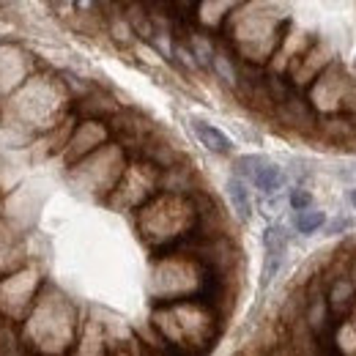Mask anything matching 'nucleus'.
Segmentation results:
<instances>
[{
	"instance_id": "obj_9",
	"label": "nucleus",
	"mask_w": 356,
	"mask_h": 356,
	"mask_svg": "<svg viewBox=\"0 0 356 356\" xmlns=\"http://www.w3.org/2000/svg\"><path fill=\"white\" fill-rule=\"evenodd\" d=\"M326 225V214L323 211H315V209H307V211H299L293 217V227L302 233V236H312L318 227Z\"/></svg>"
},
{
	"instance_id": "obj_11",
	"label": "nucleus",
	"mask_w": 356,
	"mask_h": 356,
	"mask_svg": "<svg viewBox=\"0 0 356 356\" xmlns=\"http://www.w3.org/2000/svg\"><path fill=\"white\" fill-rule=\"evenodd\" d=\"M282 258L285 255H266V264H264V274H261V288H268L271 280L280 274V266H282Z\"/></svg>"
},
{
	"instance_id": "obj_7",
	"label": "nucleus",
	"mask_w": 356,
	"mask_h": 356,
	"mask_svg": "<svg viewBox=\"0 0 356 356\" xmlns=\"http://www.w3.org/2000/svg\"><path fill=\"white\" fill-rule=\"evenodd\" d=\"M250 181H252L264 195H277V192L285 186V173H282V168H277V165H271V162H264Z\"/></svg>"
},
{
	"instance_id": "obj_3",
	"label": "nucleus",
	"mask_w": 356,
	"mask_h": 356,
	"mask_svg": "<svg viewBox=\"0 0 356 356\" xmlns=\"http://www.w3.org/2000/svg\"><path fill=\"white\" fill-rule=\"evenodd\" d=\"M326 302H329V310H332V318L340 321L346 312L354 307L356 302V282L343 274V277H332L329 282V291H326Z\"/></svg>"
},
{
	"instance_id": "obj_8",
	"label": "nucleus",
	"mask_w": 356,
	"mask_h": 356,
	"mask_svg": "<svg viewBox=\"0 0 356 356\" xmlns=\"http://www.w3.org/2000/svg\"><path fill=\"white\" fill-rule=\"evenodd\" d=\"M288 241H291V233H288L285 225H268L266 233H264V250H266V255H285Z\"/></svg>"
},
{
	"instance_id": "obj_2",
	"label": "nucleus",
	"mask_w": 356,
	"mask_h": 356,
	"mask_svg": "<svg viewBox=\"0 0 356 356\" xmlns=\"http://www.w3.org/2000/svg\"><path fill=\"white\" fill-rule=\"evenodd\" d=\"M277 118H280L285 127H291V129L305 132V134H315L318 132V124H321L318 115H315V110H312V104L305 102L299 93L291 96L285 104L277 107Z\"/></svg>"
},
{
	"instance_id": "obj_12",
	"label": "nucleus",
	"mask_w": 356,
	"mask_h": 356,
	"mask_svg": "<svg viewBox=\"0 0 356 356\" xmlns=\"http://www.w3.org/2000/svg\"><path fill=\"white\" fill-rule=\"evenodd\" d=\"M288 200H291V206H293V211H296V214L312 209V195L307 192V189H302V186H299V189H293Z\"/></svg>"
},
{
	"instance_id": "obj_5",
	"label": "nucleus",
	"mask_w": 356,
	"mask_h": 356,
	"mask_svg": "<svg viewBox=\"0 0 356 356\" xmlns=\"http://www.w3.org/2000/svg\"><path fill=\"white\" fill-rule=\"evenodd\" d=\"M227 197H230V206H233L236 217L241 222H250V217H252V197H250V186L238 176H233L227 181Z\"/></svg>"
},
{
	"instance_id": "obj_13",
	"label": "nucleus",
	"mask_w": 356,
	"mask_h": 356,
	"mask_svg": "<svg viewBox=\"0 0 356 356\" xmlns=\"http://www.w3.org/2000/svg\"><path fill=\"white\" fill-rule=\"evenodd\" d=\"M351 203H354V209H356V189L351 192Z\"/></svg>"
},
{
	"instance_id": "obj_6",
	"label": "nucleus",
	"mask_w": 356,
	"mask_h": 356,
	"mask_svg": "<svg viewBox=\"0 0 356 356\" xmlns=\"http://www.w3.org/2000/svg\"><path fill=\"white\" fill-rule=\"evenodd\" d=\"M192 129L197 134V140L211 151V154H230V148H233V143L225 137L217 127H211V124H206V121H192Z\"/></svg>"
},
{
	"instance_id": "obj_10",
	"label": "nucleus",
	"mask_w": 356,
	"mask_h": 356,
	"mask_svg": "<svg viewBox=\"0 0 356 356\" xmlns=\"http://www.w3.org/2000/svg\"><path fill=\"white\" fill-rule=\"evenodd\" d=\"M211 69L220 74V80L227 83V86H238V72H236V63H233V58H227L222 49L220 52H214V60H211Z\"/></svg>"
},
{
	"instance_id": "obj_1",
	"label": "nucleus",
	"mask_w": 356,
	"mask_h": 356,
	"mask_svg": "<svg viewBox=\"0 0 356 356\" xmlns=\"http://www.w3.org/2000/svg\"><path fill=\"white\" fill-rule=\"evenodd\" d=\"M348 83H351V77L334 60L312 86V110H326V113L343 115V93L348 88Z\"/></svg>"
},
{
	"instance_id": "obj_4",
	"label": "nucleus",
	"mask_w": 356,
	"mask_h": 356,
	"mask_svg": "<svg viewBox=\"0 0 356 356\" xmlns=\"http://www.w3.org/2000/svg\"><path fill=\"white\" fill-rule=\"evenodd\" d=\"M318 134L334 145H354L356 143V118L348 115H334L329 121L318 124Z\"/></svg>"
}]
</instances>
